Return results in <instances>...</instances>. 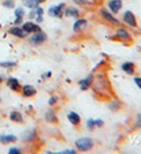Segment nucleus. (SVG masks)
<instances>
[{
  "mask_svg": "<svg viewBox=\"0 0 141 154\" xmlns=\"http://www.w3.org/2000/svg\"><path fill=\"white\" fill-rule=\"evenodd\" d=\"M95 93L99 96V98L103 100H112L114 98V91L111 89L107 75L104 72H97L96 75H93V81H92V86Z\"/></svg>",
  "mask_w": 141,
  "mask_h": 154,
  "instance_id": "obj_1",
  "label": "nucleus"
},
{
  "mask_svg": "<svg viewBox=\"0 0 141 154\" xmlns=\"http://www.w3.org/2000/svg\"><path fill=\"white\" fill-rule=\"evenodd\" d=\"M95 146V142L92 138H79V139L75 140V147L81 151H88V150H92Z\"/></svg>",
  "mask_w": 141,
  "mask_h": 154,
  "instance_id": "obj_2",
  "label": "nucleus"
},
{
  "mask_svg": "<svg viewBox=\"0 0 141 154\" xmlns=\"http://www.w3.org/2000/svg\"><path fill=\"white\" fill-rule=\"evenodd\" d=\"M114 38L122 41V42H132V35L127 32V29H123V27H117L114 33Z\"/></svg>",
  "mask_w": 141,
  "mask_h": 154,
  "instance_id": "obj_3",
  "label": "nucleus"
},
{
  "mask_svg": "<svg viewBox=\"0 0 141 154\" xmlns=\"http://www.w3.org/2000/svg\"><path fill=\"white\" fill-rule=\"evenodd\" d=\"M65 8H66L65 3H59L56 6H52L48 8V15L50 17H55V18H62V17H65Z\"/></svg>",
  "mask_w": 141,
  "mask_h": 154,
  "instance_id": "obj_4",
  "label": "nucleus"
},
{
  "mask_svg": "<svg viewBox=\"0 0 141 154\" xmlns=\"http://www.w3.org/2000/svg\"><path fill=\"white\" fill-rule=\"evenodd\" d=\"M47 38H48V35L41 30V32L33 33V35H30L29 44L30 45H41V44H44L45 41H47Z\"/></svg>",
  "mask_w": 141,
  "mask_h": 154,
  "instance_id": "obj_5",
  "label": "nucleus"
},
{
  "mask_svg": "<svg viewBox=\"0 0 141 154\" xmlns=\"http://www.w3.org/2000/svg\"><path fill=\"white\" fill-rule=\"evenodd\" d=\"M100 14H101V17L104 18V19L108 22V23L114 25V26H118V23H119V20L117 19V18L114 17V14H112L111 11H108V10H106L103 7V8H100Z\"/></svg>",
  "mask_w": 141,
  "mask_h": 154,
  "instance_id": "obj_6",
  "label": "nucleus"
},
{
  "mask_svg": "<svg viewBox=\"0 0 141 154\" xmlns=\"http://www.w3.org/2000/svg\"><path fill=\"white\" fill-rule=\"evenodd\" d=\"M123 22L130 27H137V19H136V15L132 11H125L123 14Z\"/></svg>",
  "mask_w": 141,
  "mask_h": 154,
  "instance_id": "obj_7",
  "label": "nucleus"
},
{
  "mask_svg": "<svg viewBox=\"0 0 141 154\" xmlns=\"http://www.w3.org/2000/svg\"><path fill=\"white\" fill-rule=\"evenodd\" d=\"M21 93L25 98H29V97H34L37 94V90H36V87L33 85H25V86H22Z\"/></svg>",
  "mask_w": 141,
  "mask_h": 154,
  "instance_id": "obj_8",
  "label": "nucleus"
},
{
  "mask_svg": "<svg viewBox=\"0 0 141 154\" xmlns=\"http://www.w3.org/2000/svg\"><path fill=\"white\" fill-rule=\"evenodd\" d=\"M8 33L11 35H14V37H18V38H25L27 35V33L25 32L22 27H19V25H15V26H12V27H10V30H8Z\"/></svg>",
  "mask_w": 141,
  "mask_h": 154,
  "instance_id": "obj_9",
  "label": "nucleus"
},
{
  "mask_svg": "<svg viewBox=\"0 0 141 154\" xmlns=\"http://www.w3.org/2000/svg\"><path fill=\"white\" fill-rule=\"evenodd\" d=\"M22 29L25 30V32L29 34V33H37V32H41V29H40V26H38L37 23H33V22H25L24 25H22Z\"/></svg>",
  "mask_w": 141,
  "mask_h": 154,
  "instance_id": "obj_10",
  "label": "nucleus"
},
{
  "mask_svg": "<svg viewBox=\"0 0 141 154\" xmlns=\"http://www.w3.org/2000/svg\"><path fill=\"white\" fill-rule=\"evenodd\" d=\"M86 25H88V20L86 19H84V18H77V20L74 22V25H73V30L75 33L82 32V30L86 27Z\"/></svg>",
  "mask_w": 141,
  "mask_h": 154,
  "instance_id": "obj_11",
  "label": "nucleus"
},
{
  "mask_svg": "<svg viewBox=\"0 0 141 154\" xmlns=\"http://www.w3.org/2000/svg\"><path fill=\"white\" fill-rule=\"evenodd\" d=\"M6 83L12 91H17V93L18 91H21V89H22L21 83H19V81H18L17 78H8L6 81Z\"/></svg>",
  "mask_w": 141,
  "mask_h": 154,
  "instance_id": "obj_12",
  "label": "nucleus"
},
{
  "mask_svg": "<svg viewBox=\"0 0 141 154\" xmlns=\"http://www.w3.org/2000/svg\"><path fill=\"white\" fill-rule=\"evenodd\" d=\"M122 0H110L108 2V10L112 14H117L120 8H122Z\"/></svg>",
  "mask_w": 141,
  "mask_h": 154,
  "instance_id": "obj_13",
  "label": "nucleus"
},
{
  "mask_svg": "<svg viewBox=\"0 0 141 154\" xmlns=\"http://www.w3.org/2000/svg\"><path fill=\"white\" fill-rule=\"evenodd\" d=\"M67 119L74 127H78V125L81 124V117H79V115L75 113V112H69Z\"/></svg>",
  "mask_w": 141,
  "mask_h": 154,
  "instance_id": "obj_14",
  "label": "nucleus"
},
{
  "mask_svg": "<svg viewBox=\"0 0 141 154\" xmlns=\"http://www.w3.org/2000/svg\"><path fill=\"white\" fill-rule=\"evenodd\" d=\"M122 70L127 74V75H134L136 72V64L132 61H126V63L122 64Z\"/></svg>",
  "mask_w": 141,
  "mask_h": 154,
  "instance_id": "obj_15",
  "label": "nucleus"
},
{
  "mask_svg": "<svg viewBox=\"0 0 141 154\" xmlns=\"http://www.w3.org/2000/svg\"><path fill=\"white\" fill-rule=\"evenodd\" d=\"M92 81H93V75H88L85 79H81V81H79L81 90H88L89 87L92 86Z\"/></svg>",
  "mask_w": 141,
  "mask_h": 154,
  "instance_id": "obj_16",
  "label": "nucleus"
},
{
  "mask_svg": "<svg viewBox=\"0 0 141 154\" xmlns=\"http://www.w3.org/2000/svg\"><path fill=\"white\" fill-rule=\"evenodd\" d=\"M44 119H45V122L47 123H56L58 122V116H56V113H55L53 109H50V111L45 112Z\"/></svg>",
  "mask_w": 141,
  "mask_h": 154,
  "instance_id": "obj_17",
  "label": "nucleus"
},
{
  "mask_svg": "<svg viewBox=\"0 0 141 154\" xmlns=\"http://www.w3.org/2000/svg\"><path fill=\"white\" fill-rule=\"evenodd\" d=\"M10 120L14 123H24V116H22L21 112L12 111L11 113H10Z\"/></svg>",
  "mask_w": 141,
  "mask_h": 154,
  "instance_id": "obj_18",
  "label": "nucleus"
},
{
  "mask_svg": "<svg viewBox=\"0 0 141 154\" xmlns=\"http://www.w3.org/2000/svg\"><path fill=\"white\" fill-rule=\"evenodd\" d=\"M12 142H17V137L15 135H0V143L2 145H7V143H12Z\"/></svg>",
  "mask_w": 141,
  "mask_h": 154,
  "instance_id": "obj_19",
  "label": "nucleus"
},
{
  "mask_svg": "<svg viewBox=\"0 0 141 154\" xmlns=\"http://www.w3.org/2000/svg\"><path fill=\"white\" fill-rule=\"evenodd\" d=\"M36 138V131L33 130H27L24 132V135H22V140L24 142H30V140H33Z\"/></svg>",
  "mask_w": 141,
  "mask_h": 154,
  "instance_id": "obj_20",
  "label": "nucleus"
},
{
  "mask_svg": "<svg viewBox=\"0 0 141 154\" xmlns=\"http://www.w3.org/2000/svg\"><path fill=\"white\" fill-rule=\"evenodd\" d=\"M79 11L75 8V7H67L65 10V17H73V18H78Z\"/></svg>",
  "mask_w": 141,
  "mask_h": 154,
  "instance_id": "obj_21",
  "label": "nucleus"
},
{
  "mask_svg": "<svg viewBox=\"0 0 141 154\" xmlns=\"http://www.w3.org/2000/svg\"><path fill=\"white\" fill-rule=\"evenodd\" d=\"M108 106H110V109H111V111H114V112L115 111H119V109H120V102L117 101L115 98H112L111 102L108 104Z\"/></svg>",
  "mask_w": 141,
  "mask_h": 154,
  "instance_id": "obj_22",
  "label": "nucleus"
},
{
  "mask_svg": "<svg viewBox=\"0 0 141 154\" xmlns=\"http://www.w3.org/2000/svg\"><path fill=\"white\" fill-rule=\"evenodd\" d=\"M24 6L27 7V8L34 10L36 7H38V3H37V0H24Z\"/></svg>",
  "mask_w": 141,
  "mask_h": 154,
  "instance_id": "obj_23",
  "label": "nucleus"
},
{
  "mask_svg": "<svg viewBox=\"0 0 141 154\" xmlns=\"http://www.w3.org/2000/svg\"><path fill=\"white\" fill-rule=\"evenodd\" d=\"M17 66V61H0V67L4 68H12Z\"/></svg>",
  "mask_w": 141,
  "mask_h": 154,
  "instance_id": "obj_24",
  "label": "nucleus"
},
{
  "mask_svg": "<svg viewBox=\"0 0 141 154\" xmlns=\"http://www.w3.org/2000/svg\"><path fill=\"white\" fill-rule=\"evenodd\" d=\"M3 6L7 7V8H14V7H15V2H14V0H4Z\"/></svg>",
  "mask_w": 141,
  "mask_h": 154,
  "instance_id": "obj_25",
  "label": "nucleus"
},
{
  "mask_svg": "<svg viewBox=\"0 0 141 154\" xmlns=\"http://www.w3.org/2000/svg\"><path fill=\"white\" fill-rule=\"evenodd\" d=\"M77 4H79V6H86V4H92L95 3V0H74Z\"/></svg>",
  "mask_w": 141,
  "mask_h": 154,
  "instance_id": "obj_26",
  "label": "nucleus"
},
{
  "mask_svg": "<svg viewBox=\"0 0 141 154\" xmlns=\"http://www.w3.org/2000/svg\"><path fill=\"white\" fill-rule=\"evenodd\" d=\"M15 17H21V18H24V15H25V11H24V8L22 7H18L17 10H15Z\"/></svg>",
  "mask_w": 141,
  "mask_h": 154,
  "instance_id": "obj_27",
  "label": "nucleus"
},
{
  "mask_svg": "<svg viewBox=\"0 0 141 154\" xmlns=\"http://www.w3.org/2000/svg\"><path fill=\"white\" fill-rule=\"evenodd\" d=\"M141 128V113L137 115V117H136V124H134V128Z\"/></svg>",
  "mask_w": 141,
  "mask_h": 154,
  "instance_id": "obj_28",
  "label": "nucleus"
},
{
  "mask_svg": "<svg viewBox=\"0 0 141 154\" xmlns=\"http://www.w3.org/2000/svg\"><path fill=\"white\" fill-rule=\"evenodd\" d=\"M93 123H95V127H103L104 125V122L100 119H93Z\"/></svg>",
  "mask_w": 141,
  "mask_h": 154,
  "instance_id": "obj_29",
  "label": "nucleus"
},
{
  "mask_svg": "<svg viewBox=\"0 0 141 154\" xmlns=\"http://www.w3.org/2000/svg\"><path fill=\"white\" fill-rule=\"evenodd\" d=\"M21 153V149L19 147H11L8 150V154H19Z\"/></svg>",
  "mask_w": 141,
  "mask_h": 154,
  "instance_id": "obj_30",
  "label": "nucleus"
},
{
  "mask_svg": "<svg viewBox=\"0 0 141 154\" xmlns=\"http://www.w3.org/2000/svg\"><path fill=\"white\" fill-rule=\"evenodd\" d=\"M86 125H88V128L89 130H95V123H93V119H89L88 122H86Z\"/></svg>",
  "mask_w": 141,
  "mask_h": 154,
  "instance_id": "obj_31",
  "label": "nucleus"
},
{
  "mask_svg": "<svg viewBox=\"0 0 141 154\" xmlns=\"http://www.w3.org/2000/svg\"><path fill=\"white\" fill-rule=\"evenodd\" d=\"M58 100H59V97H58V96H52L50 100H48V104H50V105H53L56 101H58Z\"/></svg>",
  "mask_w": 141,
  "mask_h": 154,
  "instance_id": "obj_32",
  "label": "nucleus"
},
{
  "mask_svg": "<svg viewBox=\"0 0 141 154\" xmlns=\"http://www.w3.org/2000/svg\"><path fill=\"white\" fill-rule=\"evenodd\" d=\"M34 11H36V15H43L44 14V10H43L41 7H36Z\"/></svg>",
  "mask_w": 141,
  "mask_h": 154,
  "instance_id": "obj_33",
  "label": "nucleus"
},
{
  "mask_svg": "<svg viewBox=\"0 0 141 154\" xmlns=\"http://www.w3.org/2000/svg\"><path fill=\"white\" fill-rule=\"evenodd\" d=\"M22 20H24V18H21V17H17V18H15V20H14V23L18 26V25H21V23H22Z\"/></svg>",
  "mask_w": 141,
  "mask_h": 154,
  "instance_id": "obj_34",
  "label": "nucleus"
},
{
  "mask_svg": "<svg viewBox=\"0 0 141 154\" xmlns=\"http://www.w3.org/2000/svg\"><path fill=\"white\" fill-rule=\"evenodd\" d=\"M134 83L141 89V78H140V76H136V78H134Z\"/></svg>",
  "mask_w": 141,
  "mask_h": 154,
  "instance_id": "obj_35",
  "label": "nucleus"
},
{
  "mask_svg": "<svg viewBox=\"0 0 141 154\" xmlns=\"http://www.w3.org/2000/svg\"><path fill=\"white\" fill-rule=\"evenodd\" d=\"M60 153H63V154H74L75 151H74L73 149H67V150H63V151H60Z\"/></svg>",
  "mask_w": 141,
  "mask_h": 154,
  "instance_id": "obj_36",
  "label": "nucleus"
},
{
  "mask_svg": "<svg viewBox=\"0 0 141 154\" xmlns=\"http://www.w3.org/2000/svg\"><path fill=\"white\" fill-rule=\"evenodd\" d=\"M29 18H30V19H33V18H36V11H34V10H32V11H30Z\"/></svg>",
  "mask_w": 141,
  "mask_h": 154,
  "instance_id": "obj_37",
  "label": "nucleus"
},
{
  "mask_svg": "<svg viewBox=\"0 0 141 154\" xmlns=\"http://www.w3.org/2000/svg\"><path fill=\"white\" fill-rule=\"evenodd\" d=\"M36 20H37L38 23H40V22H43V15H36Z\"/></svg>",
  "mask_w": 141,
  "mask_h": 154,
  "instance_id": "obj_38",
  "label": "nucleus"
},
{
  "mask_svg": "<svg viewBox=\"0 0 141 154\" xmlns=\"http://www.w3.org/2000/svg\"><path fill=\"white\" fill-rule=\"evenodd\" d=\"M51 75H52V72H51V71H48V72H45L44 75H43V78H51Z\"/></svg>",
  "mask_w": 141,
  "mask_h": 154,
  "instance_id": "obj_39",
  "label": "nucleus"
},
{
  "mask_svg": "<svg viewBox=\"0 0 141 154\" xmlns=\"http://www.w3.org/2000/svg\"><path fill=\"white\" fill-rule=\"evenodd\" d=\"M44 2H47V0H37V3L40 4V3H44Z\"/></svg>",
  "mask_w": 141,
  "mask_h": 154,
  "instance_id": "obj_40",
  "label": "nucleus"
},
{
  "mask_svg": "<svg viewBox=\"0 0 141 154\" xmlns=\"http://www.w3.org/2000/svg\"><path fill=\"white\" fill-rule=\"evenodd\" d=\"M0 27H2V25H0Z\"/></svg>",
  "mask_w": 141,
  "mask_h": 154,
  "instance_id": "obj_41",
  "label": "nucleus"
},
{
  "mask_svg": "<svg viewBox=\"0 0 141 154\" xmlns=\"http://www.w3.org/2000/svg\"><path fill=\"white\" fill-rule=\"evenodd\" d=\"M0 101H2V98H0Z\"/></svg>",
  "mask_w": 141,
  "mask_h": 154,
  "instance_id": "obj_42",
  "label": "nucleus"
}]
</instances>
